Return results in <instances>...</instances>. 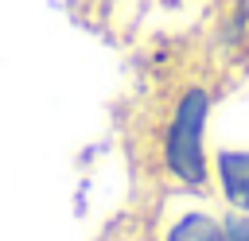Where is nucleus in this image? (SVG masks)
Segmentation results:
<instances>
[{"instance_id":"1","label":"nucleus","mask_w":249,"mask_h":241,"mask_svg":"<svg viewBox=\"0 0 249 241\" xmlns=\"http://www.w3.org/2000/svg\"><path fill=\"white\" fill-rule=\"evenodd\" d=\"M210 113H214V89L206 82H183L160 128V167L179 190L191 194L210 187V144H206Z\"/></svg>"},{"instance_id":"2","label":"nucleus","mask_w":249,"mask_h":241,"mask_svg":"<svg viewBox=\"0 0 249 241\" xmlns=\"http://www.w3.org/2000/svg\"><path fill=\"white\" fill-rule=\"evenodd\" d=\"M210 187L226 210L249 214V144H218L210 152Z\"/></svg>"},{"instance_id":"3","label":"nucleus","mask_w":249,"mask_h":241,"mask_svg":"<svg viewBox=\"0 0 249 241\" xmlns=\"http://www.w3.org/2000/svg\"><path fill=\"white\" fill-rule=\"evenodd\" d=\"M160 241H226V225L222 214H214L202 202H191L160 225Z\"/></svg>"},{"instance_id":"4","label":"nucleus","mask_w":249,"mask_h":241,"mask_svg":"<svg viewBox=\"0 0 249 241\" xmlns=\"http://www.w3.org/2000/svg\"><path fill=\"white\" fill-rule=\"evenodd\" d=\"M222 225H226V241H249V214L226 210L222 214Z\"/></svg>"}]
</instances>
